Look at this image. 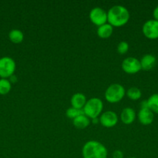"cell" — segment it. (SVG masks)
Masks as SVG:
<instances>
[{
  "label": "cell",
  "mask_w": 158,
  "mask_h": 158,
  "mask_svg": "<svg viewBox=\"0 0 158 158\" xmlns=\"http://www.w3.org/2000/svg\"><path fill=\"white\" fill-rule=\"evenodd\" d=\"M107 16L108 23L112 27H121L128 23L130 15L125 6L116 5L108 9Z\"/></svg>",
  "instance_id": "cell-1"
},
{
  "label": "cell",
  "mask_w": 158,
  "mask_h": 158,
  "mask_svg": "<svg viewBox=\"0 0 158 158\" xmlns=\"http://www.w3.org/2000/svg\"><path fill=\"white\" fill-rule=\"evenodd\" d=\"M106 148L97 140H89L82 148L83 158H107Z\"/></svg>",
  "instance_id": "cell-2"
},
{
  "label": "cell",
  "mask_w": 158,
  "mask_h": 158,
  "mask_svg": "<svg viewBox=\"0 0 158 158\" xmlns=\"http://www.w3.org/2000/svg\"><path fill=\"white\" fill-rule=\"evenodd\" d=\"M103 110V103L98 97H93L87 100L83 108L84 114L89 119L94 120L98 118Z\"/></svg>",
  "instance_id": "cell-3"
},
{
  "label": "cell",
  "mask_w": 158,
  "mask_h": 158,
  "mask_svg": "<svg viewBox=\"0 0 158 158\" xmlns=\"http://www.w3.org/2000/svg\"><path fill=\"white\" fill-rule=\"evenodd\" d=\"M125 95V88L119 83L111 84L106 89L105 93V98L108 103H116L121 101Z\"/></svg>",
  "instance_id": "cell-4"
},
{
  "label": "cell",
  "mask_w": 158,
  "mask_h": 158,
  "mask_svg": "<svg viewBox=\"0 0 158 158\" xmlns=\"http://www.w3.org/2000/svg\"><path fill=\"white\" fill-rule=\"evenodd\" d=\"M15 70V63L13 59L9 56L0 58V77L7 79L13 75Z\"/></svg>",
  "instance_id": "cell-5"
},
{
  "label": "cell",
  "mask_w": 158,
  "mask_h": 158,
  "mask_svg": "<svg viewBox=\"0 0 158 158\" xmlns=\"http://www.w3.org/2000/svg\"><path fill=\"white\" fill-rule=\"evenodd\" d=\"M89 19L93 24L100 26L108 22L107 12L102 8L95 7L90 11Z\"/></svg>",
  "instance_id": "cell-6"
},
{
  "label": "cell",
  "mask_w": 158,
  "mask_h": 158,
  "mask_svg": "<svg viewBox=\"0 0 158 158\" xmlns=\"http://www.w3.org/2000/svg\"><path fill=\"white\" fill-rule=\"evenodd\" d=\"M122 69L128 74H135L142 69L140 61L135 57H127L122 61Z\"/></svg>",
  "instance_id": "cell-7"
},
{
  "label": "cell",
  "mask_w": 158,
  "mask_h": 158,
  "mask_svg": "<svg viewBox=\"0 0 158 158\" xmlns=\"http://www.w3.org/2000/svg\"><path fill=\"white\" fill-rule=\"evenodd\" d=\"M143 33L150 40L158 39V21L150 19L146 22L143 26Z\"/></svg>",
  "instance_id": "cell-8"
},
{
  "label": "cell",
  "mask_w": 158,
  "mask_h": 158,
  "mask_svg": "<svg viewBox=\"0 0 158 158\" xmlns=\"http://www.w3.org/2000/svg\"><path fill=\"white\" fill-rule=\"evenodd\" d=\"M118 120H119V117L117 114L114 111L112 110L104 112L99 118V121L102 126L107 128L113 127L116 126L118 123Z\"/></svg>",
  "instance_id": "cell-9"
},
{
  "label": "cell",
  "mask_w": 158,
  "mask_h": 158,
  "mask_svg": "<svg viewBox=\"0 0 158 158\" xmlns=\"http://www.w3.org/2000/svg\"><path fill=\"white\" fill-rule=\"evenodd\" d=\"M154 115L149 108H141L138 113V120L143 125H150L153 123Z\"/></svg>",
  "instance_id": "cell-10"
},
{
  "label": "cell",
  "mask_w": 158,
  "mask_h": 158,
  "mask_svg": "<svg viewBox=\"0 0 158 158\" xmlns=\"http://www.w3.org/2000/svg\"><path fill=\"white\" fill-rule=\"evenodd\" d=\"M120 119L125 124H131L136 119V112L131 107H125L122 110L120 114Z\"/></svg>",
  "instance_id": "cell-11"
},
{
  "label": "cell",
  "mask_w": 158,
  "mask_h": 158,
  "mask_svg": "<svg viewBox=\"0 0 158 158\" xmlns=\"http://www.w3.org/2000/svg\"><path fill=\"white\" fill-rule=\"evenodd\" d=\"M86 102V97H85V94H81V93H76L71 98V106H72V107L76 108V109L83 110Z\"/></svg>",
  "instance_id": "cell-12"
},
{
  "label": "cell",
  "mask_w": 158,
  "mask_h": 158,
  "mask_svg": "<svg viewBox=\"0 0 158 158\" xmlns=\"http://www.w3.org/2000/svg\"><path fill=\"white\" fill-rule=\"evenodd\" d=\"M140 61V65L142 69L144 70H150L155 66L156 63V59L152 54H146L142 57Z\"/></svg>",
  "instance_id": "cell-13"
},
{
  "label": "cell",
  "mask_w": 158,
  "mask_h": 158,
  "mask_svg": "<svg viewBox=\"0 0 158 158\" xmlns=\"http://www.w3.org/2000/svg\"><path fill=\"white\" fill-rule=\"evenodd\" d=\"M113 32V27L109 23H105L98 27L97 34L100 38L108 39L112 35Z\"/></svg>",
  "instance_id": "cell-14"
},
{
  "label": "cell",
  "mask_w": 158,
  "mask_h": 158,
  "mask_svg": "<svg viewBox=\"0 0 158 158\" xmlns=\"http://www.w3.org/2000/svg\"><path fill=\"white\" fill-rule=\"evenodd\" d=\"M73 124L79 130L85 129L90 124V119L85 114H82L73 120Z\"/></svg>",
  "instance_id": "cell-15"
},
{
  "label": "cell",
  "mask_w": 158,
  "mask_h": 158,
  "mask_svg": "<svg viewBox=\"0 0 158 158\" xmlns=\"http://www.w3.org/2000/svg\"><path fill=\"white\" fill-rule=\"evenodd\" d=\"M9 38L13 43H20L24 39V35L20 29H12L9 33Z\"/></svg>",
  "instance_id": "cell-16"
},
{
  "label": "cell",
  "mask_w": 158,
  "mask_h": 158,
  "mask_svg": "<svg viewBox=\"0 0 158 158\" xmlns=\"http://www.w3.org/2000/svg\"><path fill=\"white\" fill-rule=\"evenodd\" d=\"M147 101L149 109L153 113L158 114V94L150 96Z\"/></svg>",
  "instance_id": "cell-17"
},
{
  "label": "cell",
  "mask_w": 158,
  "mask_h": 158,
  "mask_svg": "<svg viewBox=\"0 0 158 158\" xmlns=\"http://www.w3.org/2000/svg\"><path fill=\"white\" fill-rule=\"evenodd\" d=\"M125 94L127 95V97L132 100H137L142 96V92H141L140 89L137 87H130L128 90L125 92Z\"/></svg>",
  "instance_id": "cell-18"
},
{
  "label": "cell",
  "mask_w": 158,
  "mask_h": 158,
  "mask_svg": "<svg viewBox=\"0 0 158 158\" xmlns=\"http://www.w3.org/2000/svg\"><path fill=\"white\" fill-rule=\"evenodd\" d=\"M12 85L11 82L7 79H0V94L1 95H6L9 94L11 90Z\"/></svg>",
  "instance_id": "cell-19"
},
{
  "label": "cell",
  "mask_w": 158,
  "mask_h": 158,
  "mask_svg": "<svg viewBox=\"0 0 158 158\" xmlns=\"http://www.w3.org/2000/svg\"><path fill=\"white\" fill-rule=\"evenodd\" d=\"M82 114H84V111L83 110H80V109H76V108L74 107H70L66 111V115L68 118L70 119H75L76 117H77L78 116L82 115Z\"/></svg>",
  "instance_id": "cell-20"
},
{
  "label": "cell",
  "mask_w": 158,
  "mask_h": 158,
  "mask_svg": "<svg viewBox=\"0 0 158 158\" xmlns=\"http://www.w3.org/2000/svg\"><path fill=\"white\" fill-rule=\"evenodd\" d=\"M129 50V44L125 41H121L117 46V51L119 54H125Z\"/></svg>",
  "instance_id": "cell-21"
},
{
  "label": "cell",
  "mask_w": 158,
  "mask_h": 158,
  "mask_svg": "<svg viewBox=\"0 0 158 158\" xmlns=\"http://www.w3.org/2000/svg\"><path fill=\"white\" fill-rule=\"evenodd\" d=\"M112 158H123V153L121 151H115L112 154Z\"/></svg>",
  "instance_id": "cell-22"
},
{
  "label": "cell",
  "mask_w": 158,
  "mask_h": 158,
  "mask_svg": "<svg viewBox=\"0 0 158 158\" xmlns=\"http://www.w3.org/2000/svg\"><path fill=\"white\" fill-rule=\"evenodd\" d=\"M153 18H154L155 20L158 21V6L153 9Z\"/></svg>",
  "instance_id": "cell-23"
},
{
  "label": "cell",
  "mask_w": 158,
  "mask_h": 158,
  "mask_svg": "<svg viewBox=\"0 0 158 158\" xmlns=\"http://www.w3.org/2000/svg\"><path fill=\"white\" fill-rule=\"evenodd\" d=\"M141 108H148V105H147V100H144L141 103Z\"/></svg>",
  "instance_id": "cell-24"
},
{
  "label": "cell",
  "mask_w": 158,
  "mask_h": 158,
  "mask_svg": "<svg viewBox=\"0 0 158 158\" xmlns=\"http://www.w3.org/2000/svg\"><path fill=\"white\" fill-rule=\"evenodd\" d=\"M130 158H136V157H130Z\"/></svg>",
  "instance_id": "cell-25"
}]
</instances>
